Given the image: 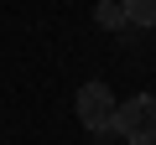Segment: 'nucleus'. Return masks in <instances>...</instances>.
Listing matches in <instances>:
<instances>
[{"label":"nucleus","instance_id":"7ed1b4c3","mask_svg":"<svg viewBox=\"0 0 156 145\" xmlns=\"http://www.w3.org/2000/svg\"><path fill=\"white\" fill-rule=\"evenodd\" d=\"M125 26H156V0H120Z\"/></svg>","mask_w":156,"mask_h":145},{"label":"nucleus","instance_id":"39448f33","mask_svg":"<svg viewBox=\"0 0 156 145\" xmlns=\"http://www.w3.org/2000/svg\"><path fill=\"white\" fill-rule=\"evenodd\" d=\"M125 145H156V140H125Z\"/></svg>","mask_w":156,"mask_h":145},{"label":"nucleus","instance_id":"f257e3e1","mask_svg":"<svg viewBox=\"0 0 156 145\" xmlns=\"http://www.w3.org/2000/svg\"><path fill=\"white\" fill-rule=\"evenodd\" d=\"M73 109H78V124H83L89 135H115V93H109V83H83L78 88V99H73Z\"/></svg>","mask_w":156,"mask_h":145},{"label":"nucleus","instance_id":"f03ea898","mask_svg":"<svg viewBox=\"0 0 156 145\" xmlns=\"http://www.w3.org/2000/svg\"><path fill=\"white\" fill-rule=\"evenodd\" d=\"M115 135L125 140H156V93H135L115 109Z\"/></svg>","mask_w":156,"mask_h":145},{"label":"nucleus","instance_id":"20e7f679","mask_svg":"<svg viewBox=\"0 0 156 145\" xmlns=\"http://www.w3.org/2000/svg\"><path fill=\"white\" fill-rule=\"evenodd\" d=\"M94 21H99L104 31H120V26H125V11H120V0H99V5H94Z\"/></svg>","mask_w":156,"mask_h":145}]
</instances>
